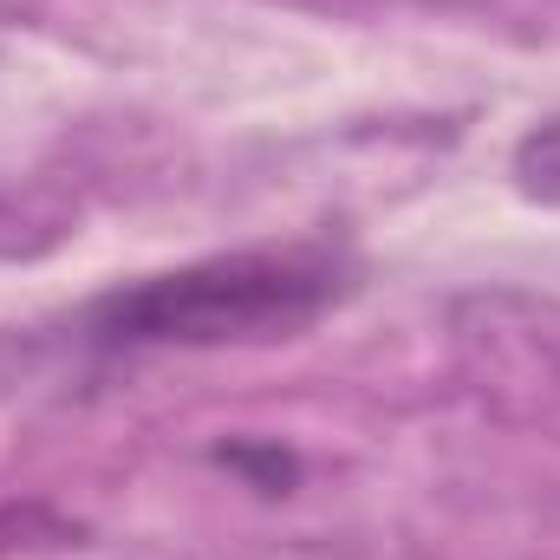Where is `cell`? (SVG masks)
I'll list each match as a JSON object with an SVG mask.
<instances>
[{"label":"cell","mask_w":560,"mask_h":560,"mask_svg":"<svg viewBox=\"0 0 560 560\" xmlns=\"http://www.w3.org/2000/svg\"><path fill=\"white\" fill-rule=\"evenodd\" d=\"M515 176H522V189L535 202H560V125H541L515 150Z\"/></svg>","instance_id":"obj_2"},{"label":"cell","mask_w":560,"mask_h":560,"mask_svg":"<svg viewBox=\"0 0 560 560\" xmlns=\"http://www.w3.org/2000/svg\"><path fill=\"white\" fill-rule=\"evenodd\" d=\"M346 261L332 248H235L170 275L125 280L79 313V339L92 352H170V346H242L293 339L339 293Z\"/></svg>","instance_id":"obj_1"}]
</instances>
